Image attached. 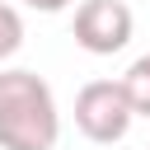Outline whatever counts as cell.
<instances>
[{
    "mask_svg": "<svg viewBox=\"0 0 150 150\" xmlns=\"http://www.w3.org/2000/svg\"><path fill=\"white\" fill-rule=\"evenodd\" d=\"M61 112L38 70H0V150H56Z\"/></svg>",
    "mask_w": 150,
    "mask_h": 150,
    "instance_id": "1",
    "label": "cell"
},
{
    "mask_svg": "<svg viewBox=\"0 0 150 150\" xmlns=\"http://www.w3.org/2000/svg\"><path fill=\"white\" fill-rule=\"evenodd\" d=\"M131 122H136V112H131L122 80H89L75 94V127L94 145H117L131 131Z\"/></svg>",
    "mask_w": 150,
    "mask_h": 150,
    "instance_id": "2",
    "label": "cell"
},
{
    "mask_svg": "<svg viewBox=\"0 0 150 150\" xmlns=\"http://www.w3.org/2000/svg\"><path fill=\"white\" fill-rule=\"evenodd\" d=\"M131 28H136V19H131V9H127L122 0H80V5H75V23H70L75 42H80L89 56H112V52H122V47L131 42Z\"/></svg>",
    "mask_w": 150,
    "mask_h": 150,
    "instance_id": "3",
    "label": "cell"
},
{
    "mask_svg": "<svg viewBox=\"0 0 150 150\" xmlns=\"http://www.w3.org/2000/svg\"><path fill=\"white\" fill-rule=\"evenodd\" d=\"M122 89L131 98V112L136 117H150V56H136L122 75Z\"/></svg>",
    "mask_w": 150,
    "mask_h": 150,
    "instance_id": "4",
    "label": "cell"
},
{
    "mask_svg": "<svg viewBox=\"0 0 150 150\" xmlns=\"http://www.w3.org/2000/svg\"><path fill=\"white\" fill-rule=\"evenodd\" d=\"M19 47H23V19L9 0H0V61H9Z\"/></svg>",
    "mask_w": 150,
    "mask_h": 150,
    "instance_id": "5",
    "label": "cell"
},
{
    "mask_svg": "<svg viewBox=\"0 0 150 150\" xmlns=\"http://www.w3.org/2000/svg\"><path fill=\"white\" fill-rule=\"evenodd\" d=\"M19 5H28V9H38V14H61L70 0H19Z\"/></svg>",
    "mask_w": 150,
    "mask_h": 150,
    "instance_id": "6",
    "label": "cell"
}]
</instances>
